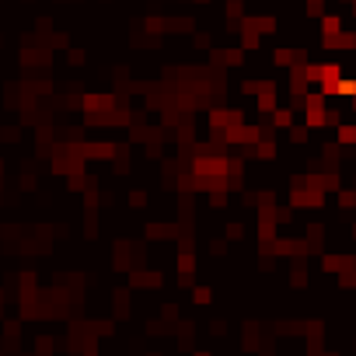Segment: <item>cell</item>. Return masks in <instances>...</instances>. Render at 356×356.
<instances>
[{"mask_svg": "<svg viewBox=\"0 0 356 356\" xmlns=\"http://www.w3.org/2000/svg\"><path fill=\"white\" fill-rule=\"evenodd\" d=\"M353 18H356V0H353Z\"/></svg>", "mask_w": 356, "mask_h": 356, "instance_id": "obj_4", "label": "cell"}, {"mask_svg": "<svg viewBox=\"0 0 356 356\" xmlns=\"http://www.w3.org/2000/svg\"><path fill=\"white\" fill-rule=\"evenodd\" d=\"M339 206H342V210H353L356 206V189H339Z\"/></svg>", "mask_w": 356, "mask_h": 356, "instance_id": "obj_2", "label": "cell"}, {"mask_svg": "<svg viewBox=\"0 0 356 356\" xmlns=\"http://www.w3.org/2000/svg\"><path fill=\"white\" fill-rule=\"evenodd\" d=\"M273 126L293 130V108H276V112H273Z\"/></svg>", "mask_w": 356, "mask_h": 356, "instance_id": "obj_1", "label": "cell"}, {"mask_svg": "<svg viewBox=\"0 0 356 356\" xmlns=\"http://www.w3.org/2000/svg\"><path fill=\"white\" fill-rule=\"evenodd\" d=\"M353 238H356V223H353Z\"/></svg>", "mask_w": 356, "mask_h": 356, "instance_id": "obj_5", "label": "cell"}, {"mask_svg": "<svg viewBox=\"0 0 356 356\" xmlns=\"http://www.w3.org/2000/svg\"><path fill=\"white\" fill-rule=\"evenodd\" d=\"M196 300L206 304V300H210V290H206V286H196Z\"/></svg>", "mask_w": 356, "mask_h": 356, "instance_id": "obj_3", "label": "cell"}]
</instances>
